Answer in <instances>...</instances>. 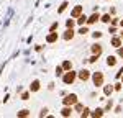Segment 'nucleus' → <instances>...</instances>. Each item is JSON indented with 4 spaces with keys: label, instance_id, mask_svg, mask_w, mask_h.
I'll list each match as a JSON object with an SVG mask.
<instances>
[{
    "label": "nucleus",
    "instance_id": "nucleus-24",
    "mask_svg": "<svg viewBox=\"0 0 123 118\" xmlns=\"http://www.w3.org/2000/svg\"><path fill=\"white\" fill-rule=\"evenodd\" d=\"M72 108H74V113H79V115H80V112L84 110V103L77 102V103H74V105H72Z\"/></svg>",
    "mask_w": 123,
    "mask_h": 118
},
{
    "label": "nucleus",
    "instance_id": "nucleus-39",
    "mask_svg": "<svg viewBox=\"0 0 123 118\" xmlns=\"http://www.w3.org/2000/svg\"><path fill=\"white\" fill-rule=\"evenodd\" d=\"M108 13H110L112 17H115V15H117V8H115V7H112V8L108 10Z\"/></svg>",
    "mask_w": 123,
    "mask_h": 118
},
{
    "label": "nucleus",
    "instance_id": "nucleus-18",
    "mask_svg": "<svg viewBox=\"0 0 123 118\" xmlns=\"http://www.w3.org/2000/svg\"><path fill=\"white\" fill-rule=\"evenodd\" d=\"M110 21H112V15H110V13H104V15H100V23L110 25Z\"/></svg>",
    "mask_w": 123,
    "mask_h": 118
},
{
    "label": "nucleus",
    "instance_id": "nucleus-42",
    "mask_svg": "<svg viewBox=\"0 0 123 118\" xmlns=\"http://www.w3.org/2000/svg\"><path fill=\"white\" fill-rule=\"evenodd\" d=\"M118 36H120V38H122V39H123V28H122V30H120V33H118Z\"/></svg>",
    "mask_w": 123,
    "mask_h": 118
},
{
    "label": "nucleus",
    "instance_id": "nucleus-23",
    "mask_svg": "<svg viewBox=\"0 0 123 118\" xmlns=\"http://www.w3.org/2000/svg\"><path fill=\"white\" fill-rule=\"evenodd\" d=\"M104 110H105V113H107V112H112V110H113V100H112V98H107V103H105Z\"/></svg>",
    "mask_w": 123,
    "mask_h": 118
},
{
    "label": "nucleus",
    "instance_id": "nucleus-37",
    "mask_svg": "<svg viewBox=\"0 0 123 118\" xmlns=\"http://www.w3.org/2000/svg\"><path fill=\"white\" fill-rule=\"evenodd\" d=\"M113 112L117 113V115H120V113H122V105H117V107L113 108Z\"/></svg>",
    "mask_w": 123,
    "mask_h": 118
},
{
    "label": "nucleus",
    "instance_id": "nucleus-13",
    "mask_svg": "<svg viewBox=\"0 0 123 118\" xmlns=\"http://www.w3.org/2000/svg\"><path fill=\"white\" fill-rule=\"evenodd\" d=\"M82 13H84V7H82V5H74V7L71 8V17H72V18L80 17Z\"/></svg>",
    "mask_w": 123,
    "mask_h": 118
},
{
    "label": "nucleus",
    "instance_id": "nucleus-44",
    "mask_svg": "<svg viewBox=\"0 0 123 118\" xmlns=\"http://www.w3.org/2000/svg\"><path fill=\"white\" fill-rule=\"evenodd\" d=\"M120 82H122V84H123V76H122V77H120Z\"/></svg>",
    "mask_w": 123,
    "mask_h": 118
},
{
    "label": "nucleus",
    "instance_id": "nucleus-40",
    "mask_svg": "<svg viewBox=\"0 0 123 118\" xmlns=\"http://www.w3.org/2000/svg\"><path fill=\"white\" fill-rule=\"evenodd\" d=\"M48 90H54V82H49L48 84Z\"/></svg>",
    "mask_w": 123,
    "mask_h": 118
},
{
    "label": "nucleus",
    "instance_id": "nucleus-31",
    "mask_svg": "<svg viewBox=\"0 0 123 118\" xmlns=\"http://www.w3.org/2000/svg\"><path fill=\"white\" fill-rule=\"evenodd\" d=\"M59 30V21H53L49 25V31H57Z\"/></svg>",
    "mask_w": 123,
    "mask_h": 118
},
{
    "label": "nucleus",
    "instance_id": "nucleus-11",
    "mask_svg": "<svg viewBox=\"0 0 123 118\" xmlns=\"http://www.w3.org/2000/svg\"><path fill=\"white\" fill-rule=\"evenodd\" d=\"M110 46H112V48H120V46H123V39L120 38V36H118V35H113V36H112V38H110Z\"/></svg>",
    "mask_w": 123,
    "mask_h": 118
},
{
    "label": "nucleus",
    "instance_id": "nucleus-26",
    "mask_svg": "<svg viewBox=\"0 0 123 118\" xmlns=\"http://www.w3.org/2000/svg\"><path fill=\"white\" fill-rule=\"evenodd\" d=\"M64 72H66V71L62 69V66H61V64H59V66H56V69H54V74H56V77H59V79H61Z\"/></svg>",
    "mask_w": 123,
    "mask_h": 118
},
{
    "label": "nucleus",
    "instance_id": "nucleus-14",
    "mask_svg": "<svg viewBox=\"0 0 123 118\" xmlns=\"http://www.w3.org/2000/svg\"><path fill=\"white\" fill-rule=\"evenodd\" d=\"M102 90H104V97H112V94L115 92L113 84H104Z\"/></svg>",
    "mask_w": 123,
    "mask_h": 118
},
{
    "label": "nucleus",
    "instance_id": "nucleus-21",
    "mask_svg": "<svg viewBox=\"0 0 123 118\" xmlns=\"http://www.w3.org/2000/svg\"><path fill=\"white\" fill-rule=\"evenodd\" d=\"M30 97H31V92H30V90H23V92L20 94V100H23V102H28Z\"/></svg>",
    "mask_w": 123,
    "mask_h": 118
},
{
    "label": "nucleus",
    "instance_id": "nucleus-25",
    "mask_svg": "<svg viewBox=\"0 0 123 118\" xmlns=\"http://www.w3.org/2000/svg\"><path fill=\"white\" fill-rule=\"evenodd\" d=\"M90 113H92V110H90L89 107H84V110L80 112L79 117H80V118H89V117H90Z\"/></svg>",
    "mask_w": 123,
    "mask_h": 118
},
{
    "label": "nucleus",
    "instance_id": "nucleus-12",
    "mask_svg": "<svg viewBox=\"0 0 123 118\" xmlns=\"http://www.w3.org/2000/svg\"><path fill=\"white\" fill-rule=\"evenodd\" d=\"M105 62H107L108 67H115V66L118 64V56H117V54H108L107 59H105Z\"/></svg>",
    "mask_w": 123,
    "mask_h": 118
},
{
    "label": "nucleus",
    "instance_id": "nucleus-2",
    "mask_svg": "<svg viewBox=\"0 0 123 118\" xmlns=\"http://www.w3.org/2000/svg\"><path fill=\"white\" fill-rule=\"evenodd\" d=\"M90 80H92V84H94L95 88L104 87V84H105V74L102 72V71H94V72H92V76H90Z\"/></svg>",
    "mask_w": 123,
    "mask_h": 118
},
{
    "label": "nucleus",
    "instance_id": "nucleus-8",
    "mask_svg": "<svg viewBox=\"0 0 123 118\" xmlns=\"http://www.w3.org/2000/svg\"><path fill=\"white\" fill-rule=\"evenodd\" d=\"M76 35H77V33H76V30H74V28H66V31L61 35V39H64V41H72Z\"/></svg>",
    "mask_w": 123,
    "mask_h": 118
},
{
    "label": "nucleus",
    "instance_id": "nucleus-41",
    "mask_svg": "<svg viewBox=\"0 0 123 118\" xmlns=\"http://www.w3.org/2000/svg\"><path fill=\"white\" fill-rule=\"evenodd\" d=\"M23 90H25V88L21 87V85H18V87H17V94H21V92H23Z\"/></svg>",
    "mask_w": 123,
    "mask_h": 118
},
{
    "label": "nucleus",
    "instance_id": "nucleus-45",
    "mask_svg": "<svg viewBox=\"0 0 123 118\" xmlns=\"http://www.w3.org/2000/svg\"><path fill=\"white\" fill-rule=\"evenodd\" d=\"M105 2H108V0H105Z\"/></svg>",
    "mask_w": 123,
    "mask_h": 118
},
{
    "label": "nucleus",
    "instance_id": "nucleus-34",
    "mask_svg": "<svg viewBox=\"0 0 123 118\" xmlns=\"http://www.w3.org/2000/svg\"><path fill=\"white\" fill-rule=\"evenodd\" d=\"M118 23H120V18H117V17H112V21H110V25H112V26H118Z\"/></svg>",
    "mask_w": 123,
    "mask_h": 118
},
{
    "label": "nucleus",
    "instance_id": "nucleus-3",
    "mask_svg": "<svg viewBox=\"0 0 123 118\" xmlns=\"http://www.w3.org/2000/svg\"><path fill=\"white\" fill-rule=\"evenodd\" d=\"M77 102H79V95H77V94H66L64 97L61 98V103H62V105H71V107H72Z\"/></svg>",
    "mask_w": 123,
    "mask_h": 118
},
{
    "label": "nucleus",
    "instance_id": "nucleus-19",
    "mask_svg": "<svg viewBox=\"0 0 123 118\" xmlns=\"http://www.w3.org/2000/svg\"><path fill=\"white\" fill-rule=\"evenodd\" d=\"M76 23H77V26L85 25V23H87V15H85V13H82L80 17H77V18H76Z\"/></svg>",
    "mask_w": 123,
    "mask_h": 118
},
{
    "label": "nucleus",
    "instance_id": "nucleus-10",
    "mask_svg": "<svg viewBox=\"0 0 123 118\" xmlns=\"http://www.w3.org/2000/svg\"><path fill=\"white\" fill-rule=\"evenodd\" d=\"M28 90L31 92V94H36V92H39V90H41V80H39V79L31 80V84H30Z\"/></svg>",
    "mask_w": 123,
    "mask_h": 118
},
{
    "label": "nucleus",
    "instance_id": "nucleus-28",
    "mask_svg": "<svg viewBox=\"0 0 123 118\" xmlns=\"http://www.w3.org/2000/svg\"><path fill=\"white\" fill-rule=\"evenodd\" d=\"M48 112H49V108H48V107H43V108H41V110H39L38 117H39V118H44V117H48V115H49Z\"/></svg>",
    "mask_w": 123,
    "mask_h": 118
},
{
    "label": "nucleus",
    "instance_id": "nucleus-9",
    "mask_svg": "<svg viewBox=\"0 0 123 118\" xmlns=\"http://www.w3.org/2000/svg\"><path fill=\"white\" fill-rule=\"evenodd\" d=\"M98 21H100V13H98V12H92V15L87 17V23H85V25L92 26V25H97Z\"/></svg>",
    "mask_w": 123,
    "mask_h": 118
},
{
    "label": "nucleus",
    "instance_id": "nucleus-16",
    "mask_svg": "<svg viewBox=\"0 0 123 118\" xmlns=\"http://www.w3.org/2000/svg\"><path fill=\"white\" fill-rule=\"evenodd\" d=\"M17 117L18 118H26V117H31V110L30 108H21L17 112Z\"/></svg>",
    "mask_w": 123,
    "mask_h": 118
},
{
    "label": "nucleus",
    "instance_id": "nucleus-29",
    "mask_svg": "<svg viewBox=\"0 0 123 118\" xmlns=\"http://www.w3.org/2000/svg\"><path fill=\"white\" fill-rule=\"evenodd\" d=\"M113 88H115V92L118 94V92H122V88H123V84L120 82V80H117V82L113 84Z\"/></svg>",
    "mask_w": 123,
    "mask_h": 118
},
{
    "label": "nucleus",
    "instance_id": "nucleus-27",
    "mask_svg": "<svg viewBox=\"0 0 123 118\" xmlns=\"http://www.w3.org/2000/svg\"><path fill=\"white\" fill-rule=\"evenodd\" d=\"M74 26H77V23H76V18H71L66 20V28H74Z\"/></svg>",
    "mask_w": 123,
    "mask_h": 118
},
{
    "label": "nucleus",
    "instance_id": "nucleus-22",
    "mask_svg": "<svg viewBox=\"0 0 123 118\" xmlns=\"http://www.w3.org/2000/svg\"><path fill=\"white\" fill-rule=\"evenodd\" d=\"M76 33H77V35H80V36L87 35V33H89V25H82V26H79V30H77Z\"/></svg>",
    "mask_w": 123,
    "mask_h": 118
},
{
    "label": "nucleus",
    "instance_id": "nucleus-38",
    "mask_svg": "<svg viewBox=\"0 0 123 118\" xmlns=\"http://www.w3.org/2000/svg\"><path fill=\"white\" fill-rule=\"evenodd\" d=\"M35 51L36 53H41L43 51V44H35Z\"/></svg>",
    "mask_w": 123,
    "mask_h": 118
},
{
    "label": "nucleus",
    "instance_id": "nucleus-1",
    "mask_svg": "<svg viewBox=\"0 0 123 118\" xmlns=\"http://www.w3.org/2000/svg\"><path fill=\"white\" fill-rule=\"evenodd\" d=\"M61 80H62L64 85H74L76 80H77V71H74V67L71 69V71H66V72L62 74Z\"/></svg>",
    "mask_w": 123,
    "mask_h": 118
},
{
    "label": "nucleus",
    "instance_id": "nucleus-5",
    "mask_svg": "<svg viewBox=\"0 0 123 118\" xmlns=\"http://www.w3.org/2000/svg\"><path fill=\"white\" fill-rule=\"evenodd\" d=\"M59 38H61L59 31H48L44 41H46L48 44H54V43H57V39H59Z\"/></svg>",
    "mask_w": 123,
    "mask_h": 118
},
{
    "label": "nucleus",
    "instance_id": "nucleus-32",
    "mask_svg": "<svg viewBox=\"0 0 123 118\" xmlns=\"http://www.w3.org/2000/svg\"><path fill=\"white\" fill-rule=\"evenodd\" d=\"M102 36H104V33H102V31H98V30L92 33V38H94L95 41H97V39H100V38H102Z\"/></svg>",
    "mask_w": 123,
    "mask_h": 118
},
{
    "label": "nucleus",
    "instance_id": "nucleus-7",
    "mask_svg": "<svg viewBox=\"0 0 123 118\" xmlns=\"http://www.w3.org/2000/svg\"><path fill=\"white\" fill-rule=\"evenodd\" d=\"M59 115H61L62 118H71L72 115H74V108L71 107V105H62L61 112H59Z\"/></svg>",
    "mask_w": 123,
    "mask_h": 118
},
{
    "label": "nucleus",
    "instance_id": "nucleus-4",
    "mask_svg": "<svg viewBox=\"0 0 123 118\" xmlns=\"http://www.w3.org/2000/svg\"><path fill=\"white\" fill-rule=\"evenodd\" d=\"M90 76H92V71H89V69H85V67H82L80 71H77V80H80V82L90 80Z\"/></svg>",
    "mask_w": 123,
    "mask_h": 118
},
{
    "label": "nucleus",
    "instance_id": "nucleus-30",
    "mask_svg": "<svg viewBox=\"0 0 123 118\" xmlns=\"http://www.w3.org/2000/svg\"><path fill=\"white\" fill-rule=\"evenodd\" d=\"M98 59H100V56H97V54H90V58L87 59V62H90V64H95Z\"/></svg>",
    "mask_w": 123,
    "mask_h": 118
},
{
    "label": "nucleus",
    "instance_id": "nucleus-33",
    "mask_svg": "<svg viewBox=\"0 0 123 118\" xmlns=\"http://www.w3.org/2000/svg\"><path fill=\"white\" fill-rule=\"evenodd\" d=\"M108 33L113 36V35H117L118 33V26H112V25H108Z\"/></svg>",
    "mask_w": 123,
    "mask_h": 118
},
{
    "label": "nucleus",
    "instance_id": "nucleus-20",
    "mask_svg": "<svg viewBox=\"0 0 123 118\" xmlns=\"http://www.w3.org/2000/svg\"><path fill=\"white\" fill-rule=\"evenodd\" d=\"M61 66H62L64 71H71V69H72V61H71V59H64V61L61 62Z\"/></svg>",
    "mask_w": 123,
    "mask_h": 118
},
{
    "label": "nucleus",
    "instance_id": "nucleus-43",
    "mask_svg": "<svg viewBox=\"0 0 123 118\" xmlns=\"http://www.w3.org/2000/svg\"><path fill=\"white\" fill-rule=\"evenodd\" d=\"M118 26H120V28H123V20H120V23H118Z\"/></svg>",
    "mask_w": 123,
    "mask_h": 118
},
{
    "label": "nucleus",
    "instance_id": "nucleus-17",
    "mask_svg": "<svg viewBox=\"0 0 123 118\" xmlns=\"http://www.w3.org/2000/svg\"><path fill=\"white\" fill-rule=\"evenodd\" d=\"M67 7H69V2H67V0H64V2H61V5L57 7V15L64 13V12L67 10Z\"/></svg>",
    "mask_w": 123,
    "mask_h": 118
},
{
    "label": "nucleus",
    "instance_id": "nucleus-15",
    "mask_svg": "<svg viewBox=\"0 0 123 118\" xmlns=\"http://www.w3.org/2000/svg\"><path fill=\"white\" fill-rule=\"evenodd\" d=\"M90 117H92V118H102V117H105V110H104L102 107L95 108V110H92V113H90Z\"/></svg>",
    "mask_w": 123,
    "mask_h": 118
},
{
    "label": "nucleus",
    "instance_id": "nucleus-36",
    "mask_svg": "<svg viewBox=\"0 0 123 118\" xmlns=\"http://www.w3.org/2000/svg\"><path fill=\"white\" fill-rule=\"evenodd\" d=\"M122 76H123V66L118 69V72L115 74V79H117V80H120V77H122Z\"/></svg>",
    "mask_w": 123,
    "mask_h": 118
},
{
    "label": "nucleus",
    "instance_id": "nucleus-6",
    "mask_svg": "<svg viewBox=\"0 0 123 118\" xmlns=\"http://www.w3.org/2000/svg\"><path fill=\"white\" fill-rule=\"evenodd\" d=\"M90 53H92V54H97V56H102V54H104V44L98 43V41L92 43V44H90Z\"/></svg>",
    "mask_w": 123,
    "mask_h": 118
},
{
    "label": "nucleus",
    "instance_id": "nucleus-35",
    "mask_svg": "<svg viewBox=\"0 0 123 118\" xmlns=\"http://www.w3.org/2000/svg\"><path fill=\"white\" fill-rule=\"evenodd\" d=\"M117 56H118V59H123V46L117 48Z\"/></svg>",
    "mask_w": 123,
    "mask_h": 118
}]
</instances>
